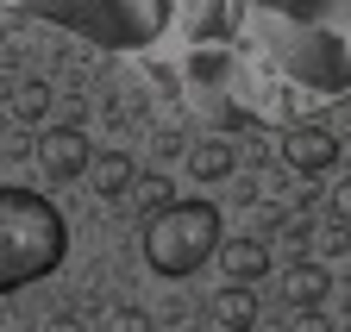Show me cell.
Wrapping results in <instances>:
<instances>
[{"label":"cell","mask_w":351,"mask_h":332,"mask_svg":"<svg viewBox=\"0 0 351 332\" xmlns=\"http://www.w3.org/2000/svg\"><path fill=\"white\" fill-rule=\"evenodd\" d=\"M263 57L314 94L351 88V0H245Z\"/></svg>","instance_id":"6da1fadb"},{"label":"cell","mask_w":351,"mask_h":332,"mask_svg":"<svg viewBox=\"0 0 351 332\" xmlns=\"http://www.w3.org/2000/svg\"><path fill=\"white\" fill-rule=\"evenodd\" d=\"M69 257V220L57 214L51 194L0 182V295L57 276Z\"/></svg>","instance_id":"7a4b0ae2"},{"label":"cell","mask_w":351,"mask_h":332,"mask_svg":"<svg viewBox=\"0 0 351 332\" xmlns=\"http://www.w3.org/2000/svg\"><path fill=\"white\" fill-rule=\"evenodd\" d=\"M19 7L101 51H145L176 19V0H19Z\"/></svg>","instance_id":"3957f363"},{"label":"cell","mask_w":351,"mask_h":332,"mask_svg":"<svg viewBox=\"0 0 351 332\" xmlns=\"http://www.w3.org/2000/svg\"><path fill=\"white\" fill-rule=\"evenodd\" d=\"M138 251L151 264V276L163 282H189L195 270H207V257H219L226 244V220H219L213 201H169L163 214L138 220Z\"/></svg>","instance_id":"277c9868"},{"label":"cell","mask_w":351,"mask_h":332,"mask_svg":"<svg viewBox=\"0 0 351 332\" xmlns=\"http://www.w3.org/2000/svg\"><path fill=\"white\" fill-rule=\"evenodd\" d=\"M88 163H95V144H88L82 126H44L38 132V170L51 182H82Z\"/></svg>","instance_id":"5b68a950"},{"label":"cell","mask_w":351,"mask_h":332,"mask_svg":"<svg viewBox=\"0 0 351 332\" xmlns=\"http://www.w3.org/2000/svg\"><path fill=\"white\" fill-rule=\"evenodd\" d=\"M282 163L295 176H326L332 163H339V138L326 126H314V119H301V126L282 132Z\"/></svg>","instance_id":"8992f818"},{"label":"cell","mask_w":351,"mask_h":332,"mask_svg":"<svg viewBox=\"0 0 351 332\" xmlns=\"http://www.w3.org/2000/svg\"><path fill=\"white\" fill-rule=\"evenodd\" d=\"M82 182L95 188L101 201H125L132 182H138V163H132L125 151H95V163H88V176H82Z\"/></svg>","instance_id":"52a82bcc"},{"label":"cell","mask_w":351,"mask_h":332,"mask_svg":"<svg viewBox=\"0 0 351 332\" xmlns=\"http://www.w3.org/2000/svg\"><path fill=\"white\" fill-rule=\"evenodd\" d=\"M326 295H332V270L326 264H314V257L289 264V276H282V301L289 307H326Z\"/></svg>","instance_id":"ba28073f"},{"label":"cell","mask_w":351,"mask_h":332,"mask_svg":"<svg viewBox=\"0 0 351 332\" xmlns=\"http://www.w3.org/2000/svg\"><path fill=\"white\" fill-rule=\"evenodd\" d=\"M207 307H213V320L226 326V332H257V314H263L251 282H226V288H219V295H213Z\"/></svg>","instance_id":"9c48e42d"},{"label":"cell","mask_w":351,"mask_h":332,"mask_svg":"<svg viewBox=\"0 0 351 332\" xmlns=\"http://www.w3.org/2000/svg\"><path fill=\"white\" fill-rule=\"evenodd\" d=\"M219 270H226L232 282L270 276V244H263V238H226V244H219Z\"/></svg>","instance_id":"30bf717a"},{"label":"cell","mask_w":351,"mask_h":332,"mask_svg":"<svg viewBox=\"0 0 351 332\" xmlns=\"http://www.w3.org/2000/svg\"><path fill=\"white\" fill-rule=\"evenodd\" d=\"M239 170V151L226 144V138H201L195 151H189V176L195 182H226Z\"/></svg>","instance_id":"8fae6325"},{"label":"cell","mask_w":351,"mask_h":332,"mask_svg":"<svg viewBox=\"0 0 351 332\" xmlns=\"http://www.w3.org/2000/svg\"><path fill=\"white\" fill-rule=\"evenodd\" d=\"M7 113L19 119V126H38V119L51 113V81H44V75H25V81H13Z\"/></svg>","instance_id":"7c38bea8"},{"label":"cell","mask_w":351,"mask_h":332,"mask_svg":"<svg viewBox=\"0 0 351 332\" xmlns=\"http://www.w3.org/2000/svg\"><path fill=\"white\" fill-rule=\"evenodd\" d=\"M169 201H176V182L169 176H138V182H132V207H138V220L163 214Z\"/></svg>","instance_id":"4fadbf2b"},{"label":"cell","mask_w":351,"mask_h":332,"mask_svg":"<svg viewBox=\"0 0 351 332\" xmlns=\"http://www.w3.org/2000/svg\"><path fill=\"white\" fill-rule=\"evenodd\" d=\"M107 332H151V314H145V307H113Z\"/></svg>","instance_id":"5bb4252c"},{"label":"cell","mask_w":351,"mask_h":332,"mask_svg":"<svg viewBox=\"0 0 351 332\" xmlns=\"http://www.w3.org/2000/svg\"><path fill=\"white\" fill-rule=\"evenodd\" d=\"M332 226H351V176H339V188H332Z\"/></svg>","instance_id":"9a60e30c"},{"label":"cell","mask_w":351,"mask_h":332,"mask_svg":"<svg viewBox=\"0 0 351 332\" xmlns=\"http://www.w3.org/2000/svg\"><path fill=\"white\" fill-rule=\"evenodd\" d=\"M289 332H332V320L320 314V307H295V326Z\"/></svg>","instance_id":"2e32d148"},{"label":"cell","mask_w":351,"mask_h":332,"mask_svg":"<svg viewBox=\"0 0 351 332\" xmlns=\"http://www.w3.org/2000/svg\"><path fill=\"white\" fill-rule=\"evenodd\" d=\"M51 332H82V320H75V314H57V320H51Z\"/></svg>","instance_id":"e0dca14e"},{"label":"cell","mask_w":351,"mask_h":332,"mask_svg":"<svg viewBox=\"0 0 351 332\" xmlns=\"http://www.w3.org/2000/svg\"><path fill=\"white\" fill-rule=\"evenodd\" d=\"M0 51H7V25H0Z\"/></svg>","instance_id":"ac0fdd59"},{"label":"cell","mask_w":351,"mask_h":332,"mask_svg":"<svg viewBox=\"0 0 351 332\" xmlns=\"http://www.w3.org/2000/svg\"><path fill=\"white\" fill-rule=\"evenodd\" d=\"M0 132H7V113H0Z\"/></svg>","instance_id":"d6986e66"}]
</instances>
